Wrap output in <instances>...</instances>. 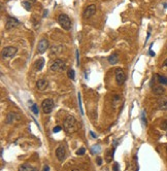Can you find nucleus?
Instances as JSON below:
<instances>
[{
	"mask_svg": "<svg viewBox=\"0 0 167 171\" xmlns=\"http://www.w3.org/2000/svg\"><path fill=\"white\" fill-rule=\"evenodd\" d=\"M63 127H64V130L67 133H74L79 129L77 120L72 116H66V119L64 120V123H63Z\"/></svg>",
	"mask_w": 167,
	"mask_h": 171,
	"instance_id": "nucleus-1",
	"label": "nucleus"
},
{
	"mask_svg": "<svg viewBox=\"0 0 167 171\" xmlns=\"http://www.w3.org/2000/svg\"><path fill=\"white\" fill-rule=\"evenodd\" d=\"M53 72H60V71H64L66 69V64L64 63V61L61 59H56L52 62L51 66H50Z\"/></svg>",
	"mask_w": 167,
	"mask_h": 171,
	"instance_id": "nucleus-2",
	"label": "nucleus"
},
{
	"mask_svg": "<svg viewBox=\"0 0 167 171\" xmlns=\"http://www.w3.org/2000/svg\"><path fill=\"white\" fill-rule=\"evenodd\" d=\"M58 23L65 30H69L71 28V20L65 14H60L58 16Z\"/></svg>",
	"mask_w": 167,
	"mask_h": 171,
	"instance_id": "nucleus-3",
	"label": "nucleus"
},
{
	"mask_svg": "<svg viewBox=\"0 0 167 171\" xmlns=\"http://www.w3.org/2000/svg\"><path fill=\"white\" fill-rule=\"evenodd\" d=\"M18 53V47H6L2 49L1 56L3 59H10L14 56H16V54Z\"/></svg>",
	"mask_w": 167,
	"mask_h": 171,
	"instance_id": "nucleus-4",
	"label": "nucleus"
},
{
	"mask_svg": "<svg viewBox=\"0 0 167 171\" xmlns=\"http://www.w3.org/2000/svg\"><path fill=\"white\" fill-rule=\"evenodd\" d=\"M42 111L44 112L45 114H51L54 108V101L52 100V99H45V100L42 101Z\"/></svg>",
	"mask_w": 167,
	"mask_h": 171,
	"instance_id": "nucleus-5",
	"label": "nucleus"
},
{
	"mask_svg": "<svg viewBox=\"0 0 167 171\" xmlns=\"http://www.w3.org/2000/svg\"><path fill=\"white\" fill-rule=\"evenodd\" d=\"M19 25H20L19 20H17L16 18H14V17H7L6 22H5V29L6 30H12V29H14V28H17Z\"/></svg>",
	"mask_w": 167,
	"mask_h": 171,
	"instance_id": "nucleus-6",
	"label": "nucleus"
},
{
	"mask_svg": "<svg viewBox=\"0 0 167 171\" xmlns=\"http://www.w3.org/2000/svg\"><path fill=\"white\" fill-rule=\"evenodd\" d=\"M96 14V5L95 4H91L86 7V9L84 10L83 17L85 19H90L91 17H93Z\"/></svg>",
	"mask_w": 167,
	"mask_h": 171,
	"instance_id": "nucleus-7",
	"label": "nucleus"
},
{
	"mask_svg": "<svg viewBox=\"0 0 167 171\" xmlns=\"http://www.w3.org/2000/svg\"><path fill=\"white\" fill-rule=\"evenodd\" d=\"M116 81H117V84L119 86L123 85L126 81V74L125 72L123 71V69L121 68H118L116 69Z\"/></svg>",
	"mask_w": 167,
	"mask_h": 171,
	"instance_id": "nucleus-8",
	"label": "nucleus"
},
{
	"mask_svg": "<svg viewBox=\"0 0 167 171\" xmlns=\"http://www.w3.org/2000/svg\"><path fill=\"white\" fill-rule=\"evenodd\" d=\"M49 47V41H47V38H42L38 42L37 45V53L38 54H43Z\"/></svg>",
	"mask_w": 167,
	"mask_h": 171,
	"instance_id": "nucleus-9",
	"label": "nucleus"
},
{
	"mask_svg": "<svg viewBox=\"0 0 167 171\" xmlns=\"http://www.w3.org/2000/svg\"><path fill=\"white\" fill-rule=\"evenodd\" d=\"M56 157L59 160L60 162H63L65 160V157H66V151H65V148L63 146H59L56 150Z\"/></svg>",
	"mask_w": 167,
	"mask_h": 171,
	"instance_id": "nucleus-10",
	"label": "nucleus"
},
{
	"mask_svg": "<svg viewBox=\"0 0 167 171\" xmlns=\"http://www.w3.org/2000/svg\"><path fill=\"white\" fill-rule=\"evenodd\" d=\"M47 87H49V81H47V79H38V81H36V88H37V90L44 91V90H47Z\"/></svg>",
	"mask_w": 167,
	"mask_h": 171,
	"instance_id": "nucleus-11",
	"label": "nucleus"
},
{
	"mask_svg": "<svg viewBox=\"0 0 167 171\" xmlns=\"http://www.w3.org/2000/svg\"><path fill=\"white\" fill-rule=\"evenodd\" d=\"M18 120H20V116L16 112H8L7 116H6V123L7 124H12V123L16 122Z\"/></svg>",
	"mask_w": 167,
	"mask_h": 171,
	"instance_id": "nucleus-12",
	"label": "nucleus"
},
{
	"mask_svg": "<svg viewBox=\"0 0 167 171\" xmlns=\"http://www.w3.org/2000/svg\"><path fill=\"white\" fill-rule=\"evenodd\" d=\"M158 108L160 110H167V96L161 97L158 100Z\"/></svg>",
	"mask_w": 167,
	"mask_h": 171,
	"instance_id": "nucleus-13",
	"label": "nucleus"
},
{
	"mask_svg": "<svg viewBox=\"0 0 167 171\" xmlns=\"http://www.w3.org/2000/svg\"><path fill=\"white\" fill-rule=\"evenodd\" d=\"M34 66H35V69L38 71H40L44 66V59L43 58H39L38 60H36L35 63H34Z\"/></svg>",
	"mask_w": 167,
	"mask_h": 171,
	"instance_id": "nucleus-14",
	"label": "nucleus"
},
{
	"mask_svg": "<svg viewBox=\"0 0 167 171\" xmlns=\"http://www.w3.org/2000/svg\"><path fill=\"white\" fill-rule=\"evenodd\" d=\"M107 61H108V63L112 64V65L117 64V63H118V61H119V55H118V54H112V55L108 56Z\"/></svg>",
	"mask_w": 167,
	"mask_h": 171,
	"instance_id": "nucleus-15",
	"label": "nucleus"
},
{
	"mask_svg": "<svg viewBox=\"0 0 167 171\" xmlns=\"http://www.w3.org/2000/svg\"><path fill=\"white\" fill-rule=\"evenodd\" d=\"M153 93L155 95H157V96H161V95H163L164 93H165V89H164L162 86L155 87V88L153 89Z\"/></svg>",
	"mask_w": 167,
	"mask_h": 171,
	"instance_id": "nucleus-16",
	"label": "nucleus"
},
{
	"mask_svg": "<svg viewBox=\"0 0 167 171\" xmlns=\"http://www.w3.org/2000/svg\"><path fill=\"white\" fill-rule=\"evenodd\" d=\"M19 170L20 171H32V170H35V168L33 166H31L30 164H23L19 167Z\"/></svg>",
	"mask_w": 167,
	"mask_h": 171,
	"instance_id": "nucleus-17",
	"label": "nucleus"
},
{
	"mask_svg": "<svg viewBox=\"0 0 167 171\" xmlns=\"http://www.w3.org/2000/svg\"><path fill=\"white\" fill-rule=\"evenodd\" d=\"M157 77H158V81H159L161 85H167V77L166 76L157 74Z\"/></svg>",
	"mask_w": 167,
	"mask_h": 171,
	"instance_id": "nucleus-18",
	"label": "nucleus"
},
{
	"mask_svg": "<svg viewBox=\"0 0 167 171\" xmlns=\"http://www.w3.org/2000/svg\"><path fill=\"white\" fill-rule=\"evenodd\" d=\"M101 148L99 146H92V150H91V151H92V154H94V155H98L99 153H100Z\"/></svg>",
	"mask_w": 167,
	"mask_h": 171,
	"instance_id": "nucleus-19",
	"label": "nucleus"
},
{
	"mask_svg": "<svg viewBox=\"0 0 167 171\" xmlns=\"http://www.w3.org/2000/svg\"><path fill=\"white\" fill-rule=\"evenodd\" d=\"M67 75H68V77L70 79H75V72H74V70L73 69H69L68 70V72H67Z\"/></svg>",
	"mask_w": 167,
	"mask_h": 171,
	"instance_id": "nucleus-20",
	"label": "nucleus"
},
{
	"mask_svg": "<svg viewBox=\"0 0 167 171\" xmlns=\"http://www.w3.org/2000/svg\"><path fill=\"white\" fill-rule=\"evenodd\" d=\"M22 5L25 7L26 10H30V9H31V3H30L29 1H23V2H22Z\"/></svg>",
	"mask_w": 167,
	"mask_h": 171,
	"instance_id": "nucleus-21",
	"label": "nucleus"
},
{
	"mask_svg": "<svg viewBox=\"0 0 167 171\" xmlns=\"http://www.w3.org/2000/svg\"><path fill=\"white\" fill-rule=\"evenodd\" d=\"M114 158V151H107V156H106V161L110 162Z\"/></svg>",
	"mask_w": 167,
	"mask_h": 171,
	"instance_id": "nucleus-22",
	"label": "nucleus"
},
{
	"mask_svg": "<svg viewBox=\"0 0 167 171\" xmlns=\"http://www.w3.org/2000/svg\"><path fill=\"white\" fill-rule=\"evenodd\" d=\"M31 110L33 111L34 114H39V109H38V107H37V105H36V104L32 105V106H31Z\"/></svg>",
	"mask_w": 167,
	"mask_h": 171,
	"instance_id": "nucleus-23",
	"label": "nucleus"
},
{
	"mask_svg": "<svg viewBox=\"0 0 167 171\" xmlns=\"http://www.w3.org/2000/svg\"><path fill=\"white\" fill-rule=\"evenodd\" d=\"M85 153H86V150H85L84 148H79V150H77V155H79V156H83V155H85Z\"/></svg>",
	"mask_w": 167,
	"mask_h": 171,
	"instance_id": "nucleus-24",
	"label": "nucleus"
},
{
	"mask_svg": "<svg viewBox=\"0 0 167 171\" xmlns=\"http://www.w3.org/2000/svg\"><path fill=\"white\" fill-rule=\"evenodd\" d=\"M146 111H142V114H141V120H142V123H144V125H147V119H146Z\"/></svg>",
	"mask_w": 167,
	"mask_h": 171,
	"instance_id": "nucleus-25",
	"label": "nucleus"
},
{
	"mask_svg": "<svg viewBox=\"0 0 167 171\" xmlns=\"http://www.w3.org/2000/svg\"><path fill=\"white\" fill-rule=\"evenodd\" d=\"M161 128L163 130H167V120H164L163 122L161 123Z\"/></svg>",
	"mask_w": 167,
	"mask_h": 171,
	"instance_id": "nucleus-26",
	"label": "nucleus"
},
{
	"mask_svg": "<svg viewBox=\"0 0 167 171\" xmlns=\"http://www.w3.org/2000/svg\"><path fill=\"white\" fill-rule=\"evenodd\" d=\"M79 108H81L82 114H84V110H83V107H82V98H81V94H79Z\"/></svg>",
	"mask_w": 167,
	"mask_h": 171,
	"instance_id": "nucleus-27",
	"label": "nucleus"
},
{
	"mask_svg": "<svg viewBox=\"0 0 167 171\" xmlns=\"http://www.w3.org/2000/svg\"><path fill=\"white\" fill-rule=\"evenodd\" d=\"M61 129H62V128H61L60 126H57V127H55V128L53 129V132H54V133H58V132H59Z\"/></svg>",
	"mask_w": 167,
	"mask_h": 171,
	"instance_id": "nucleus-28",
	"label": "nucleus"
},
{
	"mask_svg": "<svg viewBox=\"0 0 167 171\" xmlns=\"http://www.w3.org/2000/svg\"><path fill=\"white\" fill-rule=\"evenodd\" d=\"M96 160H97V164H98V165L100 166L101 164H102V160H101V158L97 157V158H96Z\"/></svg>",
	"mask_w": 167,
	"mask_h": 171,
	"instance_id": "nucleus-29",
	"label": "nucleus"
},
{
	"mask_svg": "<svg viewBox=\"0 0 167 171\" xmlns=\"http://www.w3.org/2000/svg\"><path fill=\"white\" fill-rule=\"evenodd\" d=\"M162 67H163L164 69H166V70H167V59L163 62V65H162Z\"/></svg>",
	"mask_w": 167,
	"mask_h": 171,
	"instance_id": "nucleus-30",
	"label": "nucleus"
},
{
	"mask_svg": "<svg viewBox=\"0 0 167 171\" xmlns=\"http://www.w3.org/2000/svg\"><path fill=\"white\" fill-rule=\"evenodd\" d=\"M77 65H79V51H77Z\"/></svg>",
	"mask_w": 167,
	"mask_h": 171,
	"instance_id": "nucleus-31",
	"label": "nucleus"
},
{
	"mask_svg": "<svg viewBox=\"0 0 167 171\" xmlns=\"http://www.w3.org/2000/svg\"><path fill=\"white\" fill-rule=\"evenodd\" d=\"M49 170H50V167H49V166H47V165L43 166V171H49Z\"/></svg>",
	"mask_w": 167,
	"mask_h": 171,
	"instance_id": "nucleus-32",
	"label": "nucleus"
},
{
	"mask_svg": "<svg viewBox=\"0 0 167 171\" xmlns=\"http://www.w3.org/2000/svg\"><path fill=\"white\" fill-rule=\"evenodd\" d=\"M118 169H119L118 163H116V164H114V170H118Z\"/></svg>",
	"mask_w": 167,
	"mask_h": 171,
	"instance_id": "nucleus-33",
	"label": "nucleus"
},
{
	"mask_svg": "<svg viewBox=\"0 0 167 171\" xmlns=\"http://www.w3.org/2000/svg\"><path fill=\"white\" fill-rule=\"evenodd\" d=\"M90 134H91V136H92V137H94V138H96V135H95L94 133H93L92 131H90Z\"/></svg>",
	"mask_w": 167,
	"mask_h": 171,
	"instance_id": "nucleus-34",
	"label": "nucleus"
},
{
	"mask_svg": "<svg viewBox=\"0 0 167 171\" xmlns=\"http://www.w3.org/2000/svg\"><path fill=\"white\" fill-rule=\"evenodd\" d=\"M149 54H151L152 56H155V53H153V52H152V51H149Z\"/></svg>",
	"mask_w": 167,
	"mask_h": 171,
	"instance_id": "nucleus-35",
	"label": "nucleus"
},
{
	"mask_svg": "<svg viewBox=\"0 0 167 171\" xmlns=\"http://www.w3.org/2000/svg\"><path fill=\"white\" fill-rule=\"evenodd\" d=\"M166 151H167V146H166Z\"/></svg>",
	"mask_w": 167,
	"mask_h": 171,
	"instance_id": "nucleus-36",
	"label": "nucleus"
},
{
	"mask_svg": "<svg viewBox=\"0 0 167 171\" xmlns=\"http://www.w3.org/2000/svg\"><path fill=\"white\" fill-rule=\"evenodd\" d=\"M166 47H167V45H166Z\"/></svg>",
	"mask_w": 167,
	"mask_h": 171,
	"instance_id": "nucleus-37",
	"label": "nucleus"
}]
</instances>
